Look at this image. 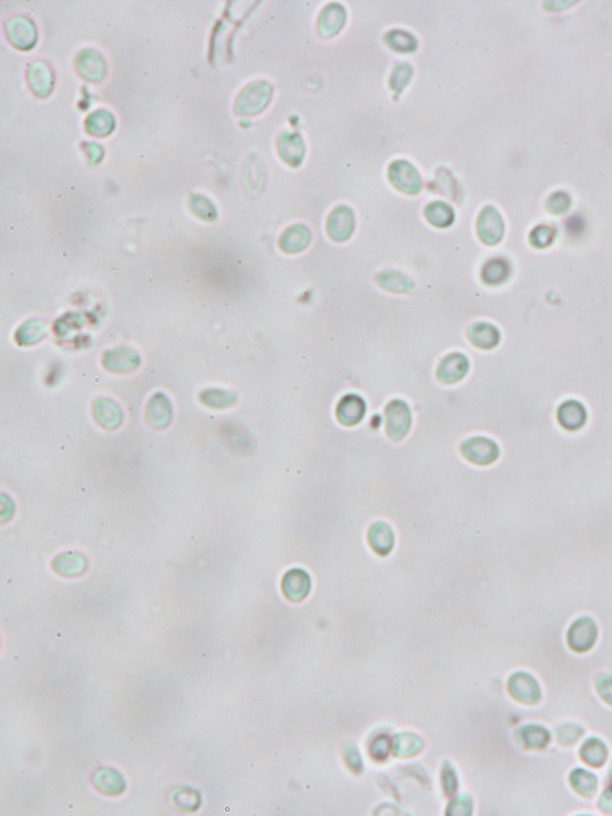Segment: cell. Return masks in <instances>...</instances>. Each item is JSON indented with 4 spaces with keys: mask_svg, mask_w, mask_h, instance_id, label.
<instances>
[{
    "mask_svg": "<svg viewBox=\"0 0 612 816\" xmlns=\"http://www.w3.org/2000/svg\"><path fill=\"white\" fill-rule=\"evenodd\" d=\"M386 433L393 442H401L409 433L411 413L406 402L399 398L389 402L386 410Z\"/></svg>",
    "mask_w": 612,
    "mask_h": 816,
    "instance_id": "1",
    "label": "cell"
},
{
    "mask_svg": "<svg viewBox=\"0 0 612 816\" xmlns=\"http://www.w3.org/2000/svg\"><path fill=\"white\" fill-rule=\"evenodd\" d=\"M461 452L466 460L479 466L491 465L500 456L498 444L484 437L468 439L461 444Z\"/></svg>",
    "mask_w": 612,
    "mask_h": 816,
    "instance_id": "2",
    "label": "cell"
},
{
    "mask_svg": "<svg viewBox=\"0 0 612 816\" xmlns=\"http://www.w3.org/2000/svg\"><path fill=\"white\" fill-rule=\"evenodd\" d=\"M598 629L590 618H580L575 621L568 631V643L577 653H585L594 645Z\"/></svg>",
    "mask_w": 612,
    "mask_h": 816,
    "instance_id": "3",
    "label": "cell"
},
{
    "mask_svg": "<svg viewBox=\"0 0 612 816\" xmlns=\"http://www.w3.org/2000/svg\"><path fill=\"white\" fill-rule=\"evenodd\" d=\"M389 179L393 185L407 194H418L420 190V177L408 162H394L389 168Z\"/></svg>",
    "mask_w": 612,
    "mask_h": 816,
    "instance_id": "4",
    "label": "cell"
},
{
    "mask_svg": "<svg viewBox=\"0 0 612 816\" xmlns=\"http://www.w3.org/2000/svg\"><path fill=\"white\" fill-rule=\"evenodd\" d=\"M505 226L501 216L493 206L485 207L478 221V233L486 244H498L503 236Z\"/></svg>",
    "mask_w": 612,
    "mask_h": 816,
    "instance_id": "5",
    "label": "cell"
},
{
    "mask_svg": "<svg viewBox=\"0 0 612 816\" xmlns=\"http://www.w3.org/2000/svg\"><path fill=\"white\" fill-rule=\"evenodd\" d=\"M366 413V403L360 396L349 393L341 398L337 405V420L346 427H353L360 423Z\"/></svg>",
    "mask_w": 612,
    "mask_h": 816,
    "instance_id": "6",
    "label": "cell"
},
{
    "mask_svg": "<svg viewBox=\"0 0 612 816\" xmlns=\"http://www.w3.org/2000/svg\"><path fill=\"white\" fill-rule=\"evenodd\" d=\"M282 588L286 597L292 602H302L310 593V576L302 569H293L284 576Z\"/></svg>",
    "mask_w": 612,
    "mask_h": 816,
    "instance_id": "7",
    "label": "cell"
},
{
    "mask_svg": "<svg viewBox=\"0 0 612 816\" xmlns=\"http://www.w3.org/2000/svg\"><path fill=\"white\" fill-rule=\"evenodd\" d=\"M469 362L461 353H451L440 363L437 378L445 384L461 381L468 374Z\"/></svg>",
    "mask_w": 612,
    "mask_h": 816,
    "instance_id": "8",
    "label": "cell"
},
{
    "mask_svg": "<svg viewBox=\"0 0 612 816\" xmlns=\"http://www.w3.org/2000/svg\"><path fill=\"white\" fill-rule=\"evenodd\" d=\"M327 231L334 241H347L354 231V214L352 210L346 206L337 207L329 216Z\"/></svg>",
    "mask_w": 612,
    "mask_h": 816,
    "instance_id": "9",
    "label": "cell"
},
{
    "mask_svg": "<svg viewBox=\"0 0 612 816\" xmlns=\"http://www.w3.org/2000/svg\"><path fill=\"white\" fill-rule=\"evenodd\" d=\"M558 420L567 430H578L587 422V410L579 401L568 400L558 408Z\"/></svg>",
    "mask_w": 612,
    "mask_h": 816,
    "instance_id": "10",
    "label": "cell"
},
{
    "mask_svg": "<svg viewBox=\"0 0 612 816\" xmlns=\"http://www.w3.org/2000/svg\"><path fill=\"white\" fill-rule=\"evenodd\" d=\"M510 690L514 698L526 703H535L540 699L539 688L536 685V682L530 675L524 673L512 677Z\"/></svg>",
    "mask_w": 612,
    "mask_h": 816,
    "instance_id": "11",
    "label": "cell"
},
{
    "mask_svg": "<svg viewBox=\"0 0 612 816\" xmlns=\"http://www.w3.org/2000/svg\"><path fill=\"white\" fill-rule=\"evenodd\" d=\"M367 539L374 552L381 556L389 554L394 546V534L389 524L384 522L372 524L369 529Z\"/></svg>",
    "mask_w": 612,
    "mask_h": 816,
    "instance_id": "12",
    "label": "cell"
},
{
    "mask_svg": "<svg viewBox=\"0 0 612 816\" xmlns=\"http://www.w3.org/2000/svg\"><path fill=\"white\" fill-rule=\"evenodd\" d=\"M468 336L474 346L481 350H491L500 343V331L488 323H476L471 325Z\"/></svg>",
    "mask_w": 612,
    "mask_h": 816,
    "instance_id": "13",
    "label": "cell"
},
{
    "mask_svg": "<svg viewBox=\"0 0 612 816\" xmlns=\"http://www.w3.org/2000/svg\"><path fill=\"white\" fill-rule=\"evenodd\" d=\"M310 243V231L304 226H293L284 232L281 246L287 253H298L305 249Z\"/></svg>",
    "mask_w": 612,
    "mask_h": 816,
    "instance_id": "14",
    "label": "cell"
},
{
    "mask_svg": "<svg viewBox=\"0 0 612 816\" xmlns=\"http://www.w3.org/2000/svg\"><path fill=\"white\" fill-rule=\"evenodd\" d=\"M517 738L519 740V743L526 748L539 749L544 748L545 745L548 743L550 735H548V730L541 728V727L529 725V727L518 730Z\"/></svg>",
    "mask_w": 612,
    "mask_h": 816,
    "instance_id": "15",
    "label": "cell"
},
{
    "mask_svg": "<svg viewBox=\"0 0 612 816\" xmlns=\"http://www.w3.org/2000/svg\"><path fill=\"white\" fill-rule=\"evenodd\" d=\"M343 23H344V13L342 8L339 5H331L329 8H326L321 15V33L326 36H334V33H339L341 30Z\"/></svg>",
    "mask_w": 612,
    "mask_h": 816,
    "instance_id": "16",
    "label": "cell"
},
{
    "mask_svg": "<svg viewBox=\"0 0 612 816\" xmlns=\"http://www.w3.org/2000/svg\"><path fill=\"white\" fill-rule=\"evenodd\" d=\"M376 280L382 287L389 289L391 292H409L413 288L411 278L397 271H384L382 274H379Z\"/></svg>",
    "mask_w": 612,
    "mask_h": 816,
    "instance_id": "17",
    "label": "cell"
},
{
    "mask_svg": "<svg viewBox=\"0 0 612 816\" xmlns=\"http://www.w3.org/2000/svg\"><path fill=\"white\" fill-rule=\"evenodd\" d=\"M425 216L430 224L436 227H447L452 224L454 219L452 207L443 204L441 201L430 204L425 209Z\"/></svg>",
    "mask_w": 612,
    "mask_h": 816,
    "instance_id": "18",
    "label": "cell"
},
{
    "mask_svg": "<svg viewBox=\"0 0 612 816\" xmlns=\"http://www.w3.org/2000/svg\"><path fill=\"white\" fill-rule=\"evenodd\" d=\"M606 755L608 750L605 744L598 739H589L584 747H582V757L592 766H601L606 760Z\"/></svg>",
    "mask_w": 612,
    "mask_h": 816,
    "instance_id": "19",
    "label": "cell"
},
{
    "mask_svg": "<svg viewBox=\"0 0 612 816\" xmlns=\"http://www.w3.org/2000/svg\"><path fill=\"white\" fill-rule=\"evenodd\" d=\"M510 274V268L507 263L501 259H493L484 265L483 269V280L488 285H498L502 283Z\"/></svg>",
    "mask_w": 612,
    "mask_h": 816,
    "instance_id": "20",
    "label": "cell"
},
{
    "mask_svg": "<svg viewBox=\"0 0 612 816\" xmlns=\"http://www.w3.org/2000/svg\"><path fill=\"white\" fill-rule=\"evenodd\" d=\"M282 156L287 162L292 164H300L304 156V145L302 137L299 135H289L282 142Z\"/></svg>",
    "mask_w": 612,
    "mask_h": 816,
    "instance_id": "21",
    "label": "cell"
},
{
    "mask_svg": "<svg viewBox=\"0 0 612 816\" xmlns=\"http://www.w3.org/2000/svg\"><path fill=\"white\" fill-rule=\"evenodd\" d=\"M572 786L576 788L577 792L583 794L585 797L594 795L598 783L594 775L585 771L576 770L571 776Z\"/></svg>",
    "mask_w": 612,
    "mask_h": 816,
    "instance_id": "22",
    "label": "cell"
},
{
    "mask_svg": "<svg viewBox=\"0 0 612 816\" xmlns=\"http://www.w3.org/2000/svg\"><path fill=\"white\" fill-rule=\"evenodd\" d=\"M394 754L398 757H411L423 747L420 739L411 735H402L394 739Z\"/></svg>",
    "mask_w": 612,
    "mask_h": 816,
    "instance_id": "23",
    "label": "cell"
},
{
    "mask_svg": "<svg viewBox=\"0 0 612 816\" xmlns=\"http://www.w3.org/2000/svg\"><path fill=\"white\" fill-rule=\"evenodd\" d=\"M386 41L389 42V46L392 47L393 50H399V52H411V50H416V42L413 36L409 33H402V31H394V33H389Z\"/></svg>",
    "mask_w": 612,
    "mask_h": 816,
    "instance_id": "24",
    "label": "cell"
},
{
    "mask_svg": "<svg viewBox=\"0 0 612 816\" xmlns=\"http://www.w3.org/2000/svg\"><path fill=\"white\" fill-rule=\"evenodd\" d=\"M555 231L548 226H539L530 234V242L536 248H546L553 242Z\"/></svg>",
    "mask_w": 612,
    "mask_h": 816,
    "instance_id": "25",
    "label": "cell"
},
{
    "mask_svg": "<svg viewBox=\"0 0 612 816\" xmlns=\"http://www.w3.org/2000/svg\"><path fill=\"white\" fill-rule=\"evenodd\" d=\"M570 206H571V199L566 192H555L553 195L550 196L548 201V210L551 211L553 214H563L570 209Z\"/></svg>",
    "mask_w": 612,
    "mask_h": 816,
    "instance_id": "26",
    "label": "cell"
},
{
    "mask_svg": "<svg viewBox=\"0 0 612 816\" xmlns=\"http://www.w3.org/2000/svg\"><path fill=\"white\" fill-rule=\"evenodd\" d=\"M409 70V67L403 64V67H398L396 68V71L393 74L392 78V87L396 90V92H399L402 90L403 87L407 85L409 79H411V73H407Z\"/></svg>",
    "mask_w": 612,
    "mask_h": 816,
    "instance_id": "27",
    "label": "cell"
},
{
    "mask_svg": "<svg viewBox=\"0 0 612 816\" xmlns=\"http://www.w3.org/2000/svg\"><path fill=\"white\" fill-rule=\"evenodd\" d=\"M598 689L601 698L612 705V677H603L599 680Z\"/></svg>",
    "mask_w": 612,
    "mask_h": 816,
    "instance_id": "28",
    "label": "cell"
},
{
    "mask_svg": "<svg viewBox=\"0 0 612 816\" xmlns=\"http://www.w3.org/2000/svg\"><path fill=\"white\" fill-rule=\"evenodd\" d=\"M445 776H446L445 789L447 791L448 794H452L457 789V777L454 775L453 770L446 771Z\"/></svg>",
    "mask_w": 612,
    "mask_h": 816,
    "instance_id": "29",
    "label": "cell"
},
{
    "mask_svg": "<svg viewBox=\"0 0 612 816\" xmlns=\"http://www.w3.org/2000/svg\"><path fill=\"white\" fill-rule=\"evenodd\" d=\"M371 750H372V754H374L375 757H381V755H379L381 752H382L384 755H386V754L389 752V745H387L386 740L377 739V740L375 742L374 747H372Z\"/></svg>",
    "mask_w": 612,
    "mask_h": 816,
    "instance_id": "30",
    "label": "cell"
},
{
    "mask_svg": "<svg viewBox=\"0 0 612 816\" xmlns=\"http://www.w3.org/2000/svg\"><path fill=\"white\" fill-rule=\"evenodd\" d=\"M347 760H348V764H349V766H351V765H352V762H354V764H355V765H358V764H359V765H361V759H360V757H359V754H358L357 750H352V752H348Z\"/></svg>",
    "mask_w": 612,
    "mask_h": 816,
    "instance_id": "31",
    "label": "cell"
}]
</instances>
